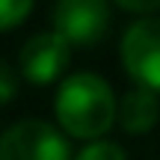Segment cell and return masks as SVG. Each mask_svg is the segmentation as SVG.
Segmentation results:
<instances>
[{"label":"cell","mask_w":160,"mask_h":160,"mask_svg":"<svg viewBox=\"0 0 160 160\" xmlns=\"http://www.w3.org/2000/svg\"><path fill=\"white\" fill-rule=\"evenodd\" d=\"M57 122L74 139H101L119 119V101L104 77L92 71L68 74L57 89L53 101Z\"/></svg>","instance_id":"obj_1"},{"label":"cell","mask_w":160,"mask_h":160,"mask_svg":"<svg viewBox=\"0 0 160 160\" xmlns=\"http://www.w3.org/2000/svg\"><path fill=\"white\" fill-rule=\"evenodd\" d=\"M0 160H74L68 133L42 119H21L0 137Z\"/></svg>","instance_id":"obj_2"},{"label":"cell","mask_w":160,"mask_h":160,"mask_svg":"<svg viewBox=\"0 0 160 160\" xmlns=\"http://www.w3.org/2000/svg\"><path fill=\"white\" fill-rule=\"evenodd\" d=\"M119 57L137 86L160 92V18H139L122 36Z\"/></svg>","instance_id":"obj_3"},{"label":"cell","mask_w":160,"mask_h":160,"mask_svg":"<svg viewBox=\"0 0 160 160\" xmlns=\"http://www.w3.org/2000/svg\"><path fill=\"white\" fill-rule=\"evenodd\" d=\"M71 62V42L62 39L57 30L51 33H36L21 45L15 59V68L24 80L36 86H48L65 74Z\"/></svg>","instance_id":"obj_4"},{"label":"cell","mask_w":160,"mask_h":160,"mask_svg":"<svg viewBox=\"0 0 160 160\" xmlns=\"http://www.w3.org/2000/svg\"><path fill=\"white\" fill-rule=\"evenodd\" d=\"M53 30L71 45H95L110 30V0H59Z\"/></svg>","instance_id":"obj_5"},{"label":"cell","mask_w":160,"mask_h":160,"mask_svg":"<svg viewBox=\"0 0 160 160\" xmlns=\"http://www.w3.org/2000/svg\"><path fill=\"white\" fill-rule=\"evenodd\" d=\"M160 119V101L157 92L145 89V86H133L131 92H125L119 101V128L131 137L148 133Z\"/></svg>","instance_id":"obj_6"},{"label":"cell","mask_w":160,"mask_h":160,"mask_svg":"<svg viewBox=\"0 0 160 160\" xmlns=\"http://www.w3.org/2000/svg\"><path fill=\"white\" fill-rule=\"evenodd\" d=\"M74 160H128L125 148L110 139H92L74 154Z\"/></svg>","instance_id":"obj_7"},{"label":"cell","mask_w":160,"mask_h":160,"mask_svg":"<svg viewBox=\"0 0 160 160\" xmlns=\"http://www.w3.org/2000/svg\"><path fill=\"white\" fill-rule=\"evenodd\" d=\"M0 9H3V30H15L18 24L30 15L33 0H3Z\"/></svg>","instance_id":"obj_8"},{"label":"cell","mask_w":160,"mask_h":160,"mask_svg":"<svg viewBox=\"0 0 160 160\" xmlns=\"http://www.w3.org/2000/svg\"><path fill=\"white\" fill-rule=\"evenodd\" d=\"M0 104H12V98H15V68H12L9 62L0 65Z\"/></svg>","instance_id":"obj_9"},{"label":"cell","mask_w":160,"mask_h":160,"mask_svg":"<svg viewBox=\"0 0 160 160\" xmlns=\"http://www.w3.org/2000/svg\"><path fill=\"white\" fill-rule=\"evenodd\" d=\"M113 3L125 12H133V15H148V12L160 9V0H113Z\"/></svg>","instance_id":"obj_10"}]
</instances>
